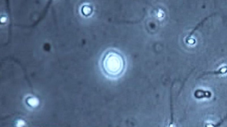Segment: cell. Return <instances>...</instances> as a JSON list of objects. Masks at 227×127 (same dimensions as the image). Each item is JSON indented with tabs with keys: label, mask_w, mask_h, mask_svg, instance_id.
I'll use <instances>...</instances> for the list:
<instances>
[{
	"label": "cell",
	"mask_w": 227,
	"mask_h": 127,
	"mask_svg": "<svg viewBox=\"0 0 227 127\" xmlns=\"http://www.w3.org/2000/svg\"><path fill=\"white\" fill-rule=\"evenodd\" d=\"M124 60L119 53L109 51L104 55L102 60V67L106 75L115 78L122 73L124 69Z\"/></svg>",
	"instance_id": "cell-1"
},
{
	"label": "cell",
	"mask_w": 227,
	"mask_h": 127,
	"mask_svg": "<svg viewBox=\"0 0 227 127\" xmlns=\"http://www.w3.org/2000/svg\"><path fill=\"white\" fill-rule=\"evenodd\" d=\"M194 97L197 99L209 98L211 97L212 93L210 91L197 89L194 92Z\"/></svg>",
	"instance_id": "cell-2"
},
{
	"label": "cell",
	"mask_w": 227,
	"mask_h": 127,
	"mask_svg": "<svg viewBox=\"0 0 227 127\" xmlns=\"http://www.w3.org/2000/svg\"><path fill=\"white\" fill-rule=\"evenodd\" d=\"M226 73H227V66H223V67L220 68L218 70L213 71H208V72L204 73L200 76H199L198 78H201V77H203L204 76H207V75H223V74H226Z\"/></svg>",
	"instance_id": "cell-3"
},
{
	"label": "cell",
	"mask_w": 227,
	"mask_h": 127,
	"mask_svg": "<svg viewBox=\"0 0 227 127\" xmlns=\"http://www.w3.org/2000/svg\"><path fill=\"white\" fill-rule=\"evenodd\" d=\"M92 12V8L91 7L88 5H84L81 8V13L82 15L85 17L89 16Z\"/></svg>",
	"instance_id": "cell-4"
},
{
	"label": "cell",
	"mask_w": 227,
	"mask_h": 127,
	"mask_svg": "<svg viewBox=\"0 0 227 127\" xmlns=\"http://www.w3.org/2000/svg\"><path fill=\"white\" fill-rule=\"evenodd\" d=\"M28 103L32 107H36L39 104V101L36 98H30L28 100Z\"/></svg>",
	"instance_id": "cell-5"
},
{
	"label": "cell",
	"mask_w": 227,
	"mask_h": 127,
	"mask_svg": "<svg viewBox=\"0 0 227 127\" xmlns=\"http://www.w3.org/2000/svg\"><path fill=\"white\" fill-rule=\"evenodd\" d=\"M227 120V113H226V115L225 116V117H223V119H222V120H221V121H219V122L217 123H216V124H212V125H209V126H208V127L209 126H213V127H219V126H220V125H221V124H222L223 123V122H224V121H225L226 120Z\"/></svg>",
	"instance_id": "cell-6"
},
{
	"label": "cell",
	"mask_w": 227,
	"mask_h": 127,
	"mask_svg": "<svg viewBox=\"0 0 227 127\" xmlns=\"http://www.w3.org/2000/svg\"><path fill=\"white\" fill-rule=\"evenodd\" d=\"M25 124V122L23 121H20L18 122V126H23V125Z\"/></svg>",
	"instance_id": "cell-7"
},
{
	"label": "cell",
	"mask_w": 227,
	"mask_h": 127,
	"mask_svg": "<svg viewBox=\"0 0 227 127\" xmlns=\"http://www.w3.org/2000/svg\"><path fill=\"white\" fill-rule=\"evenodd\" d=\"M1 23H5V22H6V17H1Z\"/></svg>",
	"instance_id": "cell-8"
}]
</instances>
